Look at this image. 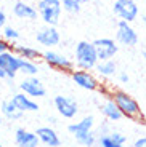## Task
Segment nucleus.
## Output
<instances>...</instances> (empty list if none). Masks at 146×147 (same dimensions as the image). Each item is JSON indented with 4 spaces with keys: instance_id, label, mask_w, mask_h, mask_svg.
<instances>
[{
    "instance_id": "obj_11",
    "label": "nucleus",
    "mask_w": 146,
    "mask_h": 147,
    "mask_svg": "<svg viewBox=\"0 0 146 147\" xmlns=\"http://www.w3.org/2000/svg\"><path fill=\"white\" fill-rule=\"evenodd\" d=\"M19 90L21 93L27 94L29 98H42L45 96V86L37 77H26L24 80L19 83Z\"/></svg>"
},
{
    "instance_id": "obj_25",
    "label": "nucleus",
    "mask_w": 146,
    "mask_h": 147,
    "mask_svg": "<svg viewBox=\"0 0 146 147\" xmlns=\"http://www.w3.org/2000/svg\"><path fill=\"white\" fill-rule=\"evenodd\" d=\"M98 146L100 147H124L122 144L117 142L116 139H113L111 133H108V134H101V136L98 138Z\"/></svg>"
},
{
    "instance_id": "obj_34",
    "label": "nucleus",
    "mask_w": 146,
    "mask_h": 147,
    "mask_svg": "<svg viewBox=\"0 0 146 147\" xmlns=\"http://www.w3.org/2000/svg\"><path fill=\"white\" fill-rule=\"evenodd\" d=\"M143 59H145V63H146V51H143Z\"/></svg>"
},
{
    "instance_id": "obj_9",
    "label": "nucleus",
    "mask_w": 146,
    "mask_h": 147,
    "mask_svg": "<svg viewBox=\"0 0 146 147\" xmlns=\"http://www.w3.org/2000/svg\"><path fill=\"white\" fill-rule=\"evenodd\" d=\"M21 61H23V58H19L13 50L0 55V69H3L7 72V78H11V80L15 78V75L19 72Z\"/></svg>"
},
{
    "instance_id": "obj_20",
    "label": "nucleus",
    "mask_w": 146,
    "mask_h": 147,
    "mask_svg": "<svg viewBox=\"0 0 146 147\" xmlns=\"http://www.w3.org/2000/svg\"><path fill=\"white\" fill-rule=\"evenodd\" d=\"M93 125H95V120H93V117H91V115H88V117H84L81 121H76V123L69 125V126H68V129H69V133L74 136V134H79V133H88V131H91Z\"/></svg>"
},
{
    "instance_id": "obj_3",
    "label": "nucleus",
    "mask_w": 146,
    "mask_h": 147,
    "mask_svg": "<svg viewBox=\"0 0 146 147\" xmlns=\"http://www.w3.org/2000/svg\"><path fill=\"white\" fill-rule=\"evenodd\" d=\"M37 11L47 26H56L61 18V0H40L37 3Z\"/></svg>"
},
{
    "instance_id": "obj_1",
    "label": "nucleus",
    "mask_w": 146,
    "mask_h": 147,
    "mask_svg": "<svg viewBox=\"0 0 146 147\" xmlns=\"http://www.w3.org/2000/svg\"><path fill=\"white\" fill-rule=\"evenodd\" d=\"M109 98L116 102V106L119 107V110L122 112L124 117L130 118V120H140L141 118L140 104L127 91H124V90H114V91H111Z\"/></svg>"
},
{
    "instance_id": "obj_19",
    "label": "nucleus",
    "mask_w": 146,
    "mask_h": 147,
    "mask_svg": "<svg viewBox=\"0 0 146 147\" xmlns=\"http://www.w3.org/2000/svg\"><path fill=\"white\" fill-rule=\"evenodd\" d=\"M0 112H2V115H3L7 120H10V121L19 120V118L23 117V114H24V112H21V110L13 104L11 99H7V101L2 102V106H0Z\"/></svg>"
},
{
    "instance_id": "obj_24",
    "label": "nucleus",
    "mask_w": 146,
    "mask_h": 147,
    "mask_svg": "<svg viewBox=\"0 0 146 147\" xmlns=\"http://www.w3.org/2000/svg\"><path fill=\"white\" fill-rule=\"evenodd\" d=\"M2 38H3V40H7L8 43H13V42H16L19 38V32L15 29V27L5 26L3 30H2Z\"/></svg>"
},
{
    "instance_id": "obj_18",
    "label": "nucleus",
    "mask_w": 146,
    "mask_h": 147,
    "mask_svg": "<svg viewBox=\"0 0 146 147\" xmlns=\"http://www.w3.org/2000/svg\"><path fill=\"white\" fill-rule=\"evenodd\" d=\"M100 112H101L103 115H104L108 120H111V121H117V120H121L124 115H122V112L119 110V107L116 106V102H114L113 99H106L104 102L100 106Z\"/></svg>"
},
{
    "instance_id": "obj_2",
    "label": "nucleus",
    "mask_w": 146,
    "mask_h": 147,
    "mask_svg": "<svg viewBox=\"0 0 146 147\" xmlns=\"http://www.w3.org/2000/svg\"><path fill=\"white\" fill-rule=\"evenodd\" d=\"M74 63L77 69L82 70H91L98 64V56H96L93 42H79L74 48Z\"/></svg>"
},
{
    "instance_id": "obj_29",
    "label": "nucleus",
    "mask_w": 146,
    "mask_h": 147,
    "mask_svg": "<svg viewBox=\"0 0 146 147\" xmlns=\"http://www.w3.org/2000/svg\"><path fill=\"white\" fill-rule=\"evenodd\" d=\"M119 82H121V83H128V82H130V77H128L125 72H121L119 74Z\"/></svg>"
},
{
    "instance_id": "obj_17",
    "label": "nucleus",
    "mask_w": 146,
    "mask_h": 147,
    "mask_svg": "<svg viewBox=\"0 0 146 147\" xmlns=\"http://www.w3.org/2000/svg\"><path fill=\"white\" fill-rule=\"evenodd\" d=\"M13 51H15L19 58L26 59V61H39V59H42V55H44V53H40L37 48L29 47V45H15V47H13Z\"/></svg>"
},
{
    "instance_id": "obj_27",
    "label": "nucleus",
    "mask_w": 146,
    "mask_h": 147,
    "mask_svg": "<svg viewBox=\"0 0 146 147\" xmlns=\"http://www.w3.org/2000/svg\"><path fill=\"white\" fill-rule=\"evenodd\" d=\"M13 47H15V45L8 43L7 40H3V38L0 37V55H2V53H5V51H11V50H13Z\"/></svg>"
},
{
    "instance_id": "obj_21",
    "label": "nucleus",
    "mask_w": 146,
    "mask_h": 147,
    "mask_svg": "<svg viewBox=\"0 0 146 147\" xmlns=\"http://www.w3.org/2000/svg\"><path fill=\"white\" fill-rule=\"evenodd\" d=\"M95 70H96L98 75H101L103 78H109L116 74L117 66H116V63H114L113 59H109V61H98Z\"/></svg>"
},
{
    "instance_id": "obj_31",
    "label": "nucleus",
    "mask_w": 146,
    "mask_h": 147,
    "mask_svg": "<svg viewBox=\"0 0 146 147\" xmlns=\"http://www.w3.org/2000/svg\"><path fill=\"white\" fill-rule=\"evenodd\" d=\"M48 121H50L51 125H56V123H58V121H56V118H55V117H48Z\"/></svg>"
},
{
    "instance_id": "obj_16",
    "label": "nucleus",
    "mask_w": 146,
    "mask_h": 147,
    "mask_svg": "<svg viewBox=\"0 0 146 147\" xmlns=\"http://www.w3.org/2000/svg\"><path fill=\"white\" fill-rule=\"evenodd\" d=\"M13 13L19 19H29V21H34L39 16V11L31 5L24 3V2H16L15 7H13Z\"/></svg>"
},
{
    "instance_id": "obj_5",
    "label": "nucleus",
    "mask_w": 146,
    "mask_h": 147,
    "mask_svg": "<svg viewBox=\"0 0 146 147\" xmlns=\"http://www.w3.org/2000/svg\"><path fill=\"white\" fill-rule=\"evenodd\" d=\"M114 15L121 21L133 22L138 18V7L133 0H116L114 2Z\"/></svg>"
},
{
    "instance_id": "obj_30",
    "label": "nucleus",
    "mask_w": 146,
    "mask_h": 147,
    "mask_svg": "<svg viewBox=\"0 0 146 147\" xmlns=\"http://www.w3.org/2000/svg\"><path fill=\"white\" fill-rule=\"evenodd\" d=\"M5 21H7V16H5V13L2 10H0V32L3 30V27H5Z\"/></svg>"
},
{
    "instance_id": "obj_12",
    "label": "nucleus",
    "mask_w": 146,
    "mask_h": 147,
    "mask_svg": "<svg viewBox=\"0 0 146 147\" xmlns=\"http://www.w3.org/2000/svg\"><path fill=\"white\" fill-rule=\"evenodd\" d=\"M35 38L40 45H44L47 48H51V47H56L59 43L61 35H59V32L56 30L55 26H45L42 29H39Z\"/></svg>"
},
{
    "instance_id": "obj_22",
    "label": "nucleus",
    "mask_w": 146,
    "mask_h": 147,
    "mask_svg": "<svg viewBox=\"0 0 146 147\" xmlns=\"http://www.w3.org/2000/svg\"><path fill=\"white\" fill-rule=\"evenodd\" d=\"M19 72L24 74L26 77H35L39 74V66H37L35 61H26L23 59L21 66H19Z\"/></svg>"
},
{
    "instance_id": "obj_36",
    "label": "nucleus",
    "mask_w": 146,
    "mask_h": 147,
    "mask_svg": "<svg viewBox=\"0 0 146 147\" xmlns=\"http://www.w3.org/2000/svg\"><path fill=\"white\" fill-rule=\"evenodd\" d=\"M2 121H3V120H2V115H0V125H2Z\"/></svg>"
},
{
    "instance_id": "obj_7",
    "label": "nucleus",
    "mask_w": 146,
    "mask_h": 147,
    "mask_svg": "<svg viewBox=\"0 0 146 147\" xmlns=\"http://www.w3.org/2000/svg\"><path fill=\"white\" fill-rule=\"evenodd\" d=\"M116 40L124 47H135L138 43V34L130 26V22L119 21L116 29Z\"/></svg>"
},
{
    "instance_id": "obj_37",
    "label": "nucleus",
    "mask_w": 146,
    "mask_h": 147,
    "mask_svg": "<svg viewBox=\"0 0 146 147\" xmlns=\"http://www.w3.org/2000/svg\"><path fill=\"white\" fill-rule=\"evenodd\" d=\"M0 147H2V146H0Z\"/></svg>"
},
{
    "instance_id": "obj_23",
    "label": "nucleus",
    "mask_w": 146,
    "mask_h": 147,
    "mask_svg": "<svg viewBox=\"0 0 146 147\" xmlns=\"http://www.w3.org/2000/svg\"><path fill=\"white\" fill-rule=\"evenodd\" d=\"M74 138H76L77 142L82 144V146H85V147H93V146H95V142L98 141V139H96V134L93 131L79 133V134H74Z\"/></svg>"
},
{
    "instance_id": "obj_4",
    "label": "nucleus",
    "mask_w": 146,
    "mask_h": 147,
    "mask_svg": "<svg viewBox=\"0 0 146 147\" xmlns=\"http://www.w3.org/2000/svg\"><path fill=\"white\" fill-rule=\"evenodd\" d=\"M42 59L44 63L47 64L48 67L55 70H59V72H72L74 70V63L69 58H66L64 55L58 51H53V50H47V51L42 55Z\"/></svg>"
},
{
    "instance_id": "obj_33",
    "label": "nucleus",
    "mask_w": 146,
    "mask_h": 147,
    "mask_svg": "<svg viewBox=\"0 0 146 147\" xmlns=\"http://www.w3.org/2000/svg\"><path fill=\"white\" fill-rule=\"evenodd\" d=\"M77 3H81V5H84V3H88V2H91V0H76Z\"/></svg>"
},
{
    "instance_id": "obj_35",
    "label": "nucleus",
    "mask_w": 146,
    "mask_h": 147,
    "mask_svg": "<svg viewBox=\"0 0 146 147\" xmlns=\"http://www.w3.org/2000/svg\"><path fill=\"white\" fill-rule=\"evenodd\" d=\"M143 24H145V26H146V16H145V18H143Z\"/></svg>"
},
{
    "instance_id": "obj_8",
    "label": "nucleus",
    "mask_w": 146,
    "mask_h": 147,
    "mask_svg": "<svg viewBox=\"0 0 146 147\" xmlns=\"http://www.w3.org/2000/svg\"><path fill=\"white\" fill-rule=\"evenodd\" d=\"M93 47H95V51H96V56H98V61H109L116 56L117 50V43L113 40V38H96L93 42Z\"/></svg>"
},
{
    "instance_id": "obj_13",
    "label": "nucleus",
    "mask_w": 146,
    "mask_h": 147,
    "mask_svg": "<svg viewBox=\"0 0 146 147\" xmlns=\"http://www.w3.org/2000/svg\"><path fill=\"white\" fill-rule=\"evenodd\" d=\"M15 142L18 147H39L40 141L35 133H31L24 128H18L15 131Z\"/></svg>"
},
{
    "instance_id": "obj_15",
    "label": "nucleus",
    "mask_w": 146,
    "mask_h": 147,
    "mask_svg": "<svg viewBox=\"0 0 146 147\" xmlns=\"http://www.w3.org/2000/svg\"><path fill=\"white\" fill-rule=\"evenodd\" d=\"M11 101L21 112H35V110H39V104L24 93H15L11 96Z\"/></svg>"
},
{
    "instance_id": "obj_28",
    "label": "nucleus",
    "mask_w": 146,
    "mask_h": 147,
    "mask_svg": "<svg viewBox=\"0 0 146 147\" xmlns=\"http://www.w3.org/2000/svg\"><path fill=\"white\" fill-rule=\"evenodd\" d=\"M133 147H146V136H141L133 142Z\"/></svg>"
},
{
    "instance_id": "obj_32",
    "label": "nucleus",
    "mask_w": 146,
    "mask_h": 147,
    "mask_svg": "<svg viewBox=\"0 0 146 147\" xmlns=\"http://www.w3.org/2000/svg\"><path fill=\"white\" fill-rule=\"evenodd\" d=\"M0 78H7V72L3 69H0Z\"/></svg>"
},
{
    "instance_id": "obj_26",
    "label": "nucleus",
    "mask_w": 146,
    "mask_h": 147,
    "mask_svg": "<svg viewBox=\"0 0 146 147\" xmlns=\"http://www.w3.org/2000/svg\"><path fill=\"white\" fill-rule=\"evenodd\" d=\"M63 10L68 11V13H71V15H77L79 11H81V3H77L76 0H63Z\"/></svg>"
},
{
    "instance_id": "obj_6",
    "label": "nucleus",
    "mask_w": 146,
    "mask_h": 147,
    "mask_svg": "<svg viewBox=\"0 0 146 147\" xmlns=\"http://www.w3.org/2000/svg\"><path fill=\"white\" fill-rule=\"evenodd\" d=\"M71 78L72 82L81 86L84 90H88V91H96V90L101 88V83L98 82V78L90 72V70H82V69H74L71 72Z\"/></svg>"
},
{
    "instance_id": "obj_10",
    "label": "nucleus",
    "mask_w": 146,
    "mask_h": 147,
    "mask_svg": "<svg viewBox=\"0 0 146 147\" xmlns=\"http://www.w3.org/2000/svg\"><path fill=\"white\" fill-rule=\"evenodd\" d=\"M55 107L58 110V114L64 118H74L79 112V107L74 98L69 96H56L55 98Z\"/></svg>"
},
{
    "instance_id": "obj_14",
    "label": "nucleus",
    "mask_w": 146,
    "mask_h": 147,
    "mask_svg": "<svg viewBox=\"0 0 146 147\" xmlns=\"http://www.w3.org/2000/svg\"><path fill=\"white\" fill-rule=\"evenodd\" d=\"M35 134L39 138V141L47 147H59V144H61L59 136L56 134L55 129L50 128V126H40V128H37Z\"/></svg>"
}]
</instances>
